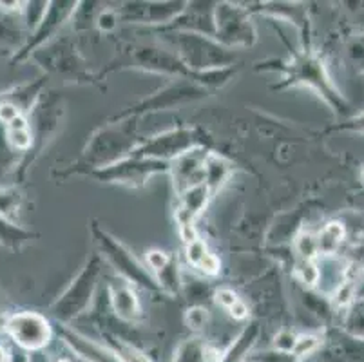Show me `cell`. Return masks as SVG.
Wrapping results in <instances>:
<instances>
[{
  "label": "cell",
  "mask_w": 364,
  "mask_h": 362,
  "mask_svg": "<svg viewBox=\"0 0 364 362\" xmlns=\"http://www.w3.org/2000/svg\"><path fill=\"white\" fill-rule=\"evenodd\" d=\"M136 119L138 118L122 119L120 124L112 122L89 139L87 147L84 149V154L80 158V164H78V167L85 169L84 174L89 171L109 167V165L117 164L132 154V151L140 145L136 134Z\"/></svg>",
  "instance_id": "cell-1"
},
{
  "label": "cell",
  "mask_w": 364,
  "mask_h": 362,
  "mask_svg": "<svg viewBox=\"0 0 364 362\" xmlns=\"http://www.w3.org/2000/svg\"><path fill=\"white\" fill-rule=\"evenodd\" d=\"M167 36L176 49L178 58L193 73L234 68L236 55L232 49L225 48L214 38L181 31H167Z\"/></svg>",
  "instance_id": "cell-2"
},
{
  "label": "cell",
  "mask_w": 364,
  "mask_h": 362,
  "mask_svg": "<svg viewBox=\"0 0 364 362\" xmlns=\"http://www.w3.org/2000/svg\"><path fill=\"white\" fill-rule=\"evenodd\" d=\"M91 234L92 239H95V245H97L98 248V254L118 272V275H120L122 279H125V281L131 284L145 288V290L149 292H161L156 277H154V275H152L151 272L131 254V250H129L124 243H120L114 235H111L107 230H104L97 221H92L91 223ZM161 294H164V292H161Z\"/></svg>",
  "instance_id": "cell-3"
},
{
  "label": "cell",
  "mask_w": 364,
  "mask_h": 362,
  "mask_svg": "<svg viewBox=\"0 0 364 362\" xmlns=\"http://www.w3.org/2000/svg\"><path fill=\"white\" fill-rule=\"evenodd\" d=\"M102 275V255L92 254L91 257L85 261L84 268L80 274L76 275L71 281L64 294L56 299L53 303L51 312L60 323H69L80 314L87 312L91 307V301L95 297V290H97L98 279Z\"/></svg>",
  "instance_id": "cell-4"
},
{
  "label": "cell",
  "mask_w": 364,
  "mask_h": 362,
  "mask_svg": "<svg viewBox=\"0 0 364 362\" xmlns=\"http://www.w3.org/2000/svg\"><path fill=\"white\" fill-rule=\"evenodd\" d=\"M53 95L55 92H42L41 100L36 102V105L28 116L29 127H31L33 132V149L24 156L21 165L15 169V178L18 183L24 179L26 171L31 167L33 159L41 154L44 145L48 144L49 136L56 131V127L60 124L62 115H64V107L60 105L58 98Z\"/></svg>",
  "instance_id": "cell-5"
},
{
  "label": "cell",
  "mask_w": 364,
  "mask_h": 362,
  "mask_svg": "<svg viewBox=\"0 0 364 362\" xmlns=\"http://www.w3.org/2000/svg\"><path fill=\"white\" fill-rule=\"evenodd\" d=\"M205 145V139L196 129L178 127L165 131L158 136H152L147 142H140L131 156L141 159H156L171 164L176 158L183 156L185 152Z\"/></svg>",
  "instance_id": "cell-6"
},
{
  "label": "cell",
  "mask_w": 364,
  "mask_h": 362,
  "mask_svg": "<svg viewBox=\"0 0 364 362\" xmlns=\"http://www.w3.org/2000/svg\"><path fill=\"white\" fill-rule=\"evenodd\" d=\"M214 40L228 49L252 48L257 40L256 26L248 9L230 2H216V35Z\"/></svg>",
  "instance_id": "cell-7"
},
{
  "label": "cell",
  "mask_w": 364,
  "mask_h": 362,
  "mask_svg": "<svg viewBox=\"0 0 364 362\" xmlns=\"http://www.w3.org/2000/svg\"><path fill=\"white\" fill-rule=\"evenodd\" d=\"M168 171H171V164L156 161V159H141L134 158V156H129V158L120 159V161L109 165V167L89 171L85 174L95 178L97 181H102V183H114L124 185V187L138 188L144 187L151 176Z\"/></svg>",
  "instance_id": "cell-8"
},
{
  "label": "cell",
  "mask_w": 364,
  "mask_h": 362,
  "mask_svg": "<svg viewBox=\"0 0 364 362\" xmlns=\"http://www.w3.org/2000/svg\"><path fill=\"white\" fill-rule=\"evenodd\" d=\"M208 89L201 87V85L194 84L191 80H178L176 84L167 85L161 91L154 92L149 98L141 100L140 104H136L134 107L127 109L122 115L114 116L112 122H122V119L129 118H140L141 115H149V112H158V111H167V109L178 107V105L188 104V102H194V100L207 98Z\"/></svg>",
  "instance_id": "cell-9"
},
{
  "label": "cell",
  "mask_w": 364,
  "mask_h": 362,
  "mask_svg": "<svg viewBox=\"0 0 364 362\" xmlns=\"http://www.w3.org/2000/svg\"><path fill=\"white\" fill-rule=\"evenodd\" d=\"M2 328L13 343L26 351L44 350L53 337L49 319L38 312H16L8 315Z\"/></svg>",
  "instance_id": "cell-10"
},
{
  "label": "cell",
  "mask_w": 364,
  "mask_h": 362,
  "mask_svg": "<svg viewBox=\"0 0 364 362\" xmlns=\"http://www.w3.org/2000/svg\"><path fill=\"white\" fill-rule=\"evenodd\" d=\"M80 2H73V0H56V2H49V8L46 11L44 18L38 24V28L29 35V38H26V44H22V48L15 53L13 56V64L16 62H24V60L31 58L33 53L36 49L44 48L46 44H49V40L56 35V31L73 20L76 9H78Z\"/></svg>",
  "instance_id": "cell-11"
},
{
  "label": "cell",
  "mask_w": 364,
  "mask_h": 362,
  "mask_svg": "<svg viewBox=\"0 0 364 362\" xmlns=\"http://www.w3.org/2000/svg\"><path fill=\"white\" fill-rule=\"evenodd\" d=\"M287 82L292 85H310V87L316 89L319 95H323L324 100H326L328 104H332L336 109L344 107V100L341 98L339 92L333 89L328 75L324 71L323 62H321L316 55L304 53V55H299L296 60H292V62L287 65Z\"/></svg>",
  "instance_id": "cell-12"
},
{
  "label": "cell",
  "mask_w": 364,
  "mask_h": 362,
  "mask_svg": "<svg viewBox=\"0 0 364 362\" xmlns=\"http://www.w3.org/2000/svg\"><path fill=\"white\" fill-rule=\"evenodd\" d=\"M31 60L38 62L46 75H58L62 78H80L84 65L76 53L75 46L69 38L55 40L44 48L36 49L31 55Z\"/></svg>",
  "instance_id": "cell-13"
},
{
  "label": "cell",
  "mask_w": 364,
  "mask_h": 362,
  "mask_svg": "<svg viewBox=\"0 0 364 362\" xmlns=\"http://www.w3.org/2000/svg\"><path fill=\"white\" fill-rule=\"evenodd\" d=\"M210 196L213 194H210V191H208L205 183L187 188L183 194L178 196V207L176 212H174V218H176L180 235L185 241V245L193 243L194 239H198L194 223H196V219L200 218L201 212L207 207Z\"/></svg>",
  "instance_id": "cell-14"
},
{
  "label": "cell",
  "mask_w": 364,
  "mask_h": 362,
  "mask_svg": "<svg viewBox=\"0 0 364 362\" xmlns=\"http://www.w3.org/2000/svg\"><path fill=\"white\" fill-rule=\"evenodd\" d=\"M161 29L164 31L196 33V35L214 38L216 35V2H188L185 11Z\"/></svg>",
  "instance_id": "cell-15"
},
{
  "label": "cell",
  "mask_w": 364,
  "mask_h": 362,
  "mask_svg": "<svg viewBox=\"0 0 364 362\" xmlns=\"http://www.w3.org/2000/svg\"><path fill=\"white\" fill-rule=\"evenodd\" d=\"M208 154H210V149L201 145V147L185 152L183 156L171 161L168 172L172 174L174 191L178 196L183 194L187 188L205 183V161H207Z\"/></svg>",
  "instance_id": "cell-16"
},
{
  "label": "cell",
  "mask_w": 364,
  "mask_h": 362,
  "mask_svg": "<svg viewBox=\"0 0 364 362\" xmlns=\"http://www.w3.org/2000/svg\"><path fill=\"white\" fill-rule=\"evenodd\" d=\"M188 2H127L122 8V18L136 24L167 26L185 11Z\"/></svg>",
  "instance_id": "cell-17"
},
{
  "label": "cell",
  "mask_w": 364,
  "mask_h": 362,
  "mask_svg": "<svg viewBox=\"0 0 364 362\" xmlns=\"http://www.w3.org/2000/svg\"><path fill=\"white\" fill-rule=\"evenodd\" d=\"M109 301H111L112 312L127 323H136L141 319L140 299L131 283L125 279H111L109 281Z\"/></svg>",
  "instance_id": "cell-18"
},
{
  "label": "cell",
  "mask_w": 364,
  "mask_h": 362,
  "mask_svg": "<svg viewBox=\"0 0 364 362\" xmlns=\"http://www.w3.org/2000/svg\"><path fill=\"white\" fill-rule=\"evenodd\" d=\"M60 334L64 337L65 343L73 348V351L80 355L82 358L89 362H124L120 357H118L114 351L107 350V348L100 346V344L92 343L91 339L84 337L78 331L71 330V328L64 326L60 328Z\"/></svg>",
  "instance_id": "cell-19"
},
{
  "label": "cell",
  "mask_w": 364,
  "mask_h": 362,
  "mask_svg": "<svg viewBox=\"0 0 364 362\" xmlns=\"http://www.w3.org/2000/svg\"><path fill=\"white\" fill-rule=\"evenodd\" d=\"M44 84H46V78H38L36 82H33V84H22L18 85V87L11 89V91L4 92V95L0 96V100L16 105V107L21 109L26 116H29V112L33 111L36 102L41 100Z\"/></svg>",
  "instance_id": "cell-20"
},
{
  "label": "cell",
  "mask_w": 364,
  "mask_h": 362,
  "mask_svg": "<svg viewBox=\"0 0 364 362\" xmlns=\"http://www.w3.org/2000/svg\"><path fill=\"white\" fill-rule=\"evenodd\" d=\"M6 144L11 151L28 154L33 149V132L29 127V118L26 115L13 119L11 124L6 125Z\"/></svg>",
  "instance_id": "cell-21"
},
{
  "label": "cell",
  "mask_w": 364,
  "mask_h": 362,
  "mask_svg": "<svg viewBox=\"0 0 364 362\" xmlns=\"http://www.w3.org/2000/svg\"><path fill=\"white\" fill-rule=\"evenodd\" d=\"M35 238L36 234H33L31 230H26L21 225L8 221V219L0 215V247H4L13 252H18L22 250L26 245L31 243Z\"/></svg>",
  "instance_id": "cell-22"
},
{
  "label": "cell",
  "mask_w": 364,
  "mask_h": 362,
  "mask_svg": "<svg viewBox=\"0 0 364 362\" xmlns=\"http://www.w3.org/2000/svg\"><path fill=\"white\" fill-rule=\"evenodd\" d=\"M228 176H230V164H228L227 159L210 152L207 161H205V185L208 187L210 194L214 196L223 187Z\"/></svg>",
  "instance_id": "cell-23"
},
{
  "label": "cell",
  "mask_w": 364,
  "mask_h": 362,
  "mask_svg": "<svg viewBox=\"0 0 364 362\" xmlns=\"http://www.w3.org/2000/svg\"><path fill=\"white\" fill-rule=\"evenodd\" d=\"M344 235H346V228L341 221H330L328 225H324L321 234L317 235V245H319V255L330 257L336 254L337 247L343 243Z\"/></svg>",
  "instance_id": "cell-24"
},
{
  "label": "cell",
  "mask_w": 364,
  "mask_h": 362,
  "mask_svg": "<svg viewBox=\"0 0 364 362\" xmlns=\"http://www.w3.org/2000/svg\"><path fill=\"white\" fill-rule=\"evenodd\" d=\"M22 205V194L16 187H0V215L15 223V215Z\"/></svg>",
  "instance_id": "cell-25"
},
{
  "label": "cell",
  "mask_w": 364,
  "mask_h": 362,
  "mask_svg": "<svg viewBox=\"0 0 364 362\" xmlns=\"http://www.w3.org/2000/svg\"><path fill=\"white\" fill-rule=\"evenodd\" d=\"M357 288H359V279L350 277L348 274V277L344 279L343 283L337 287V290L333 292V308L343 310V308L350 307L353 299L357 297Z\"/></svg>",
  "instance_id": "cell-26"
},
{
  "label": "cell",
  "mask_w": 364,
  "mask_h": 362,
  "mask_svg": "<svg viewBox=\"0 0 364 362\" xmlns=\"http://www.w3.org/2000/svg\"><path fill=\"white\" fill-rule=\"evenodd\" d=\"M296 252L299 255V261H316L319 257L317 235L310 234V232H301L296 238Z\"/></svg>",
  "instance_id": "cell-27"
},
{
  "label": "cell",
  "mask_w": 364,
  "mask_h": 362,
  "mask_svg": "<svg viewBox=\"0 0 364 362\" xmlns=\"http://www.w3.org/2000/svg\"><path fill=\"white\" fill-rule=\"evenodd\" d=\"M49 8V2H26L24 9H22V22H24V28H28L29 31H35L38 28V24L44 18L46 11Z\"/></svg>",
  "instance_id": "cell-28"
},
{
  "label": "cell",
  "mask_w": 364,
  "mask_h": 362,
  "mask_svg": "<svg viewBox=\"0 0 364 362\" xmlns=\"http://www.w3.org/2000/svg\"><path fill=\"white\" fill-rule=\"evenodd\" d=\"M296 272L301 283H304L306 287H316L317 283H321V267L316 261H299Z\"/></svg>",
  "instance_id": "cell-29"
},
{
  "label": "cell",
  "mask_w": 364,
  "mask_h": 362,
  "mask_svg": "<svg viewBox=\"0 0 364 362\" xmlns=\"http://www.w3.org/2000/svg\"><path fill=\"white\" fill-rule=\"evenodd\" d=\"M208 321V312L203 307H193L188 308L187 314H185V324L193 331H200L207 326Z\"/></svg>",
  "instance_id": "cell-30"
},
{
  "label": "cell",
  "mask_w": 364,
  "mask_h": 362,
  "mask_svg": "<svg viewBox=\"0 0 364 362\" xmlns=\"http://www.w3.org/2000/svg\"><path fill=\"white\" fill-rule=\"evenodd\" d=\"M205 350L201 346L200 341L193 339V341H187L183 346L180 348V353H178V362H200L203 358Z\"/></svg>",
  "instance_id": "cell-31"
},
{
  "label": "cell",
  "mask_w": 364,
  "mask_h": 362,
  "mask_svg": "<svg viewBox=\"0 0 364 362\" xmlns=\"http://www.w3.org/2000/svg\"><path fill=\"white\" fill-rule=\"evenodd\" d=\"M208 254V248L205 245L203 239H194L193 243L187 245V261L193 265L194 268L200 267V263L205 259V255Z\"/></svg>",
  "instance_id": "cell-32"
},
{
  "label": "cell",
  "mask_w": 364,
  "mask_h": 362,
  "mask_svg": "<svg viewBox=\"0 0 364 362\" xmlns=\"http://www.w3.org/2000/svg\"><path fill=\"white\" fill-rule=\"evenodd\" d=\"M321 341L319 337H316V335H301V337H297L296 341V348H294V355H296L297 358L304 357V355L312 353V351H316L317 348H319Z\"/></svg>",
  "instance_id": "cell-33"
},
{
  "label": "cell",
  "mask_w": 364,
  "mask_h": 362,
  "mask_svg": "<svg viewBox=\"0 0 364 362\" xmlns=\"http://www.w3.org/2000/svg\"><path fill=\"white\" fill-rule=\"evenodd\" d=\"M145 257H147V265H149V268H151L152 274H158L160 270H164V268L172 261V257L167 254V252L158 250V248H152V250H149Z\"/></svg>",
  "instance_id": "cell-34"
},
{
  "label": "cell",
  "mask_w": 364,
  "mask_h": 362,
  "mask_svg": "<svg viewBox=\"0 0 364 362\" xmlns=\"http://www.w3.org/2000/svg\"><path fill=\"white\" fill-rule=\"evenodd\" d=\"M297 337L292 331H279V334L274 337V348L277 351H283V353H294V348H296Z\"/></svg>",
  "instance_id": "cell-35"
},
{
  "label": "cell",
  "mask_w": 364,
  "mask_h": 362,
  "mask_svg": "<svg viewBox=\"0 0 364 362\" xmlns=\"http://www.w3.org/2000/svg\"><path fill=\"white\" fill-rule=\"evenodd\" d=\"M118 20H120V16H118L117 11H112V9H102L95 22H97V26L102 31H112V29L118 26Z\"/></svg>",
  "instance_id": "cell-36"
},
{
  "label": "cell",
  "mask_w": 364,
  "mask_h": 362,
  "mask_svg": "<svg viewBox=\"0 0 364 362\" xmlns=\"http://www.w3.org/2000/svg\"><path fill=\"white\" fill-rule=\"evenodd\" d=\"M214 301H216L221 308H225V310H230V308H232L237 301H241V299L237 297L236 292L230 290V288H221V290H218L216 294H214Z\"/></svg>",
  "instance_id": "cell-37"
},
{
  "label": "cell",
  "mask_w": 364,
  "mask_h": 362,
  "mask_svg": "<svg viewBox=\"0 0 364 362\" xmlns=\"http://www.w3.org/2000/svg\"><path fill=\"white\" fill-rule=\"evenodd\" d=\"M24 112L21 111V109L16 107V105L9 104V102H2L0 100V124L4 125H9L13 122V119H16L18 116H22Z\"/></svg>",
  "instance_id": "cell-38"
},
{
  "label": "cell",
  "mask_w": 364,
  "mask_h": 362,
  "mask_svg": "<svg viewBox=\"0 0 364 362\" xmlns=\"http://www.w3.org/2000/svg\"><path fill=\"white\" fill-rule=\"evenodd\" d=\"M198 270H201L203 274H207V275H218V274H220V270H221L220 259H218L214 254H210V252H208V254L205 255L203 261L200 263V267H198Z\"/></svg>",
  "instance_id": "cell-39"
},
{
  "label": "cell",
  "mask_w": 364,
  "mask_h": 362,
  "mask_svg": "<svg viewBox=\"0 0 364 362\" xmlns=\"http://www.w3.org/2000/svg\"><path fill=\"white\" fill-rule=\"evenodd\" d=\"M230 314V317H234L236 321H245L248 317V307L243 303V301H237L230 310H227Z\"/></svg>",
  "instance_id": "cell-40"
},
{
  "label": "cell",
  "mask_w": 364,
  "mask_h": 362,
  "mask_svg": "<svg viewBox=\"0 0 364 362\" xmlns=\"http://www.w3.org/2000/svg\"><path fill=\"white\" fill-rule=\"evenodd\" d=\"M343 129H350V131H357V132H364V112L363 115L355 116L348 122V124L344 125Z\"/></svg>",
  "instance_id": "cell-41"
},
{
  "label": "cell",
  "mask_w": 364,
  "mask_h": 362,
  "mask_svg": "<svg viewBox=\"0 0 364 362\" xmlns=\"http://www.w3.org/2000/svg\"><path fill=\"white\" fill-rule=\"evenodd\" d=\"M357 297L364 299V274H363V279L359 281V288H357Z\"/></svg>",
  "instance_id": "cell-42"
},
{
  "label": "cell",
  "mask_w": 364,
  "mask_h": 362,
  "mask_svg": "<svg viewBox=\"0 0 364 362\" xmlns=\"http://www.w3.org/2000/svg\"><path fill=\"white\" fill-rule=\"evenodd\" d=\"M8 358H9L8 351H6V348L0 344V362H8Z\"/></svg>",
  "instance_id": "cell-43"
},
{
  "label": "cell",
  "mask_w": 364,
  "mask_h": 362,
  "mask_svg": "<svg viewBox=\"0 0 364 362\" xmlns=\"http://www.w3.org/2000/svg\"><path fill=\"white\" fill-rule=\"evenodd\" d=\"M4 321H6V317H4V314H2V307H0V326H4Z\"/></svg>",
  "instance_id": "cell-44"
},
{
  "label": "cell",
  "mask_w": 364,
  "mask_h": 362,
  "mask_svg": "<svg viewBox=\"0 0 364 362\" xmlns=\"http://www.w3.org/2000/svg\"><path fill=\"white\" fill-rule=\"evenodd\" d=\"M56 362H69V361H65V358H60V361H56Z\"/></svg>",
  "instance_id": "cell-45"
},
{
  "label": "cell",
  "mask_w": 364,
  "mask_h": 362,
  "mask_svg": "<svg viewBox=\"0 0 364 362\" xmlns=\"http://www.w3.org/2000/svg\"><path fill=\"white\" fill-rule=\"evenodd\" d=\"M363 178H364V171H363Z\"/></svg>",
  "instance_id": "cell-46"
}]
</instances>
